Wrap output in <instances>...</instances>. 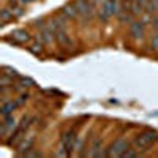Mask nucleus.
<instances>
[{
  "label": "nucleus",
  "mask_w": 158,
  "mask_h": 158,
  "mask_svg": "<svg viewBox=\"0 0 158 158\" xmlns=\"http://www.w3.org/2000/svg\"><path fill=\"white\" fill-rule=\"evenodd\" d=\"M120 11H122V6L118 3V0H104L103 5L98 10V16H100V19L106 21L111 16H118Z\"/></svg>",
  "instance_id": "obj_1"
},
{
  "label": "nucleus",
  "mask_w": 158,
  "mask_h": 158,
  "mask_svg": "<svg viewBox=\"0 0 158 158\" xmlns=\"http://www.w3.org/2000/svg\"><path fill=\"white\" fill-rule=\"evenodd\" d=\"M155 141H158V133L152 130H146L141 135H138V138L135 139V147L136 150H146Z\"/></svg>",
  "instance_id": "obj_2"
},
{
  "label": "nucleus",
  "mask_w": 158,
  "mask_h": 158,
  "mask_svg": "<svg viewBox=\"0 0 158 158\" xmlns=\"http://www.w3.org/2000/svg\"><path fill=\"white\" fill-rule=\"evenodd\" d=\"M74 6L77 8L79 15L84 16L85 19L92 18V15H94V3L90 0H74Z\"/></svg>",
  "instance_id": "obj_3"
},
{
  "label": "nucleus",
  "mask_w": 158,
  "mask_h": 158,
  "mask_svg": "<svg viewBox=\"0 0 158 158\" xmlns=\"http://www.w3.org/2000/svg\"><path fill=\"white\" fill-rule=\"evenodd\" d=\"M127 149H128V142L123 141V139H117L104 155H106V156H122V153H123Z\"/></svg>",
  "instance_id": "obj_4"
},
{
  "label": "nucleus",
  "mask_w": 158,
  "mask_h": 158,
  "mask_svg": "<svg viewBox=\"0 0 158 158\" xmlns=\"http://www.w3.org/2000/svg\"><path fill=\"white\" fill-rule=\"evenodd\" d=\"M130 35L135 40H141L144 36V22L142 21H133L130 24Z\"/></svg>",
  "instance_id": "obj_5"
},
{
  "label": "nucleus",
  "mask_w": 158,
  "mask_h": 158,
  "mask_svg": "<svg viewBox=\"0 0 158 158\" xmlns=\"http://www.w3.org/2000/svg\"><path fill=\"white\" fill-rule=\"evenodd\" d=\"M11 38H13V43L16 44H25L30 41V35L25 30H15L11 33Z\"/></svg>",
  "instance_id": "obj_6"
},
{
  "label": "nucleus",
  "mask_w": 158,
  "mask_h": 158,
  "mask_svg": "<svg viewBox=\"0 0 158 158\" xmlns=\"http://www.w3.org/2000/svg\"><path fill=\"white\" fill-rule=\"evenodd\" d=\"M60 13L65 16V18H68V19H76L79 16V11L77 8L74 6V3H68V5H63Z\"/></svg>",
  "instance_id": "obj_7"
},
{
  "label": "nucleus",
  "mask_w": 158,
  "mask_h": 158,
  "mask_svg": "<svg viewBox=\"0 0 158 158\" xmlns=\"http://www.w3.org/2000/svg\"><path fill=\"white\" fill-rule=\"evenodd\" d=\"M62 144H63V147L67 149L68 152L73 150V147L76 146V135L73 133V131H68V133H65L63 138H62Z\"/></svg>",
  "instance_id": "obj_8"
},
{
  "label": "nucleus",
  "mask_w": 158,
  "mask_h": 158,
  "mask_svg": "<svg viewBox=\"0 0 158 158\" xmlns=\"http://www.w3.org/2000/svg\"><path fill=\"white\" fill-rule=\"evenodd\" d=\"M56 40L59 41V44L60 46H63V48H73V41H71V38L65 33L63 30H59V32H56Z\"/></svg>",
  "instance_id": "obj_9"
},
{
  "label": "nucleus",
  "mask_w": 158,
  "mask_h": 158,
  "mask_svg": "<svg viewBox=\"0 0 158 158\" xmlns=\"http://www.w3.org/2000/svg\"><path fill=\"white\" fill-rule=\"evenodd\" d=\"M18 106H19V104H18L16 101H8V100L3 101V103H2V115H3V117H8Z\"/></svg>",
  "instance_id": "obj_10"
},
{
  "label": "nucleus",
  "mask_w": 158,
  "mask_h": 158,
  "mask_svg": "<svg viewBox=\"0 0 158 158\" xmlns=\"http://www.w3.org/2000/svg\"><path fill=\"white\" fill-rule=\"evenodd\" d=\"M32 144H33V136H27V139H22V142L19 144V153L22 155V152L25 150V152H27V150H30L32 149Z\"/></svg>",
  "instance_id": "obj_11"
},
{
  "label": "nucleus",
  "mask_w": 158,
  "mask_h": 158,
  "mask_svg": "<svg viewBox=\"0 0 158 158\" xmlns=\"http://www.w3.org/2000/svg\"><path fill=\"white\" fill-rule=\"evenodd\" d=\"M15 18V15H13V11L11 10H8V8H3L2 10V13H0V19H2V22L5 24V22H8L10 19H13Z\"/></svg>",
  "instance_id": "obj_12"
},
{
  "label": "nucleus",
  "mask_w": 158,
  "mask_h": 158,
  "mask_svg": "<svg viewBox=\"0 0 158 158\" xmlns=\"http://www.w3.org/2000/svg\"><path fill=\"white\" fill-rule=\"evenodd\" d=\"M146 10H147L149 13H156V11H158V0H149Z\"/></svg>",
  "instance_id": "obj_13"
},
{
  "label": "nucleus",
  "mask_w": 158,
  "mask_h": 158,
  "mask_svg": "<svg viewBox=\"0 0 158 158\" xmlns=\"http://www.w3.org/2000/svg\"><path fill=\"white\" fill-rule=\"evenodd\" d=\"M29 51L32 52V54L38 56V54H41V52H43V46H41V44H32V46L29 48Z\"/></svg>",
  "instance_id": "obj_14"
},
{
  "label": "nucleus",
  "mask_w": 158,
  "mask_h": 158,
  "mask_svg": "<svg viewBox=\"0 0 158 158\" xmlns=\"http://www.w3.org/2000/svg\"><path fill=\"white\" fill-rule=\"evenodd\" d=\"M13 15H15V18H21L24 15V8L22 6H13Z\"/></svg>",
  "instance_id": "obj_15"
},
{
  "label": "nucleus",
  "mask_w": 158,
  "mask_h": 158,
  "mask_svg": "<svg viewBox=\"0 0 158 158\" xmlns=\"http://www.w3.org/2000/svg\"><path fill=\"white\" fill-rule=\"evenodd\" d=\"M3 71H5V74H8V76H18V73L15 71V70H11L10 67H3Z\"/></svg>",
  "instance_id": "obj_16"
},
{
  "label": "nucleus",
  "mask_w": 158,
  "mask_h": 158,
  "mask_svg": "<svg viewBox=\"0 0 158 158\" xmlns=\"http://www.w3.org/2000/svg\"><path fill=\"white\" fill-rule=\"evenodd\" d=\"M152 48H153L155 51H158V35H155V36L152 38Z\"/></svg>",
  "instance_id": "obj_17"
},
{
  "label": "nucleus",
  "mask_w": 158,
  "mask_h": 158,
  "mask_svg": "<svg viewBox=\"0 0 158 158\" xmlns=\"http://www.w3.org/2000/svg\"><path fill=\"white\" fill-rule=\"evenodd\" d=\"M19 2H21V3H25V5H27V3H32V2H35V0H19Z\"/></svg>",
  "instance_id": "obj_18"
},
{
  "label": "nucleus",
  "mask_w": 158,
  "mask_h": 158,
  "mask_svg": "<svg viewBox=\"0 0 158 158\" xmlns=\"http://www.w3.org/2000/svg\"><path fill=\"white\" fill-rule=\"evenodd\" d=\"M8 2H10V3H13V5H15V3H18V2H19V0H8Z\"/></svg>",
  "instance_id": "obj_19"
}]
</instances>
